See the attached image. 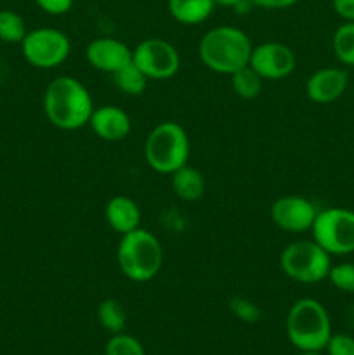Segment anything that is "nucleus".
Instances as JSON below:
<instances>
[{
  "label": "nucleus",
  "mask_w": 354,
  "mask_h": 355,
  "mask_svg": "<svg viewBox=\"0 0 354 355\" xmlns=\"http://www.w3.org/2000/svg\"><path fill=\"white\" fill-rule=\"evenodd\" d=\"M44 113L59 130H78L89 125L92 116V96L80 80L56 76L44 92Z\"/></svg>",
  "instance_id": "1"
},
{
  "label": "nucleus",
  "mask_w": 354,
  "mask_h": 355,
  "mask_svg": "<svg viewBox=\"0 0 354 355\" xmlns=\"http://www.w3.org/2000/svg\"><path fill=\"white\" fill-rule=\"evenodd\" d=\"M252 49L253 45L245 31L222 24L212 28L201 37L198 55L210 71L233 75L236 69L248 64Z\"/></svg>",
  "instance_id": "2"
},
{
  "label": "nucleus",
  "mask_w": 354,
  "mask_h": 355,
  "mask_svg": "<svg viewBox=\"0 0 354 355\" xmlns=\"http://www.w3.org/2000/svg\"><path fill=\"white\" fill-rule=\"evenodd\" d=\"M117 262L127 279L134 283H148L162 270L163 246L153 232L139 227L120 236Z\"/></svg>",
  "instance_id": "3"
},
{
  "label": "nucleus",
  "mask_w": 354,
  "mask_h": 355,
  "mask_svg": "<svg viewBox=\"0 0 354 355\" xmlns=\"http://www.w3.org/2000/svg\"><path fill=\"white\" fill-rule=\"evenodd\" d=\"M287 336L301 352H321L332 336V321L321 302L301 298L287 314Z\"/></svg>",
  "instance_id": "4"
},
{
  "label": "nucleus",
  "mask_w": 354,
  "mask_h": 355,
  "mask_svg": "<svg viewBox=\"0 0 354 355\" xmlns=\"http://www.w3.org/2000/svg\"><path fill=\"white\" fill-rule=\"evenodd\" d=\"M189 155V135L177 121H162L144 141V159L156 173L172 175L180 166L187 165Z\"/></svg>",
  "instance_id": "5"
},
{
  "label": "nucleus",
  "mask_w": 354,
  "mask_h": 355,
  "mask_svg": "<svg viewBox=\"0 0 354 355\" xmlns=\"http://www.w3.org/2000/svg\"><path fill=\"white\" fill-rule=\"evenodd\" d=\"M280 267L290 279L302 284H314L328 279L332 269V255L323 250L314 239L294 241L283 248L280 255Z\"/></svg>",
  "instance_id": "6"
},
{
  "label": "nucleus",
  "mask_w": 354,
  "mask_h": 355,
  "mask_svg": "<svg viewBox=\"0 0 354 355\" xmlns=\"http://www.w3.org/2000/svg\"><path fill=\"white\" fill-rule=\"evenodd\" d=\"M312 239L330 255L354 253V211L347 208H326L318 211L311 227Z\"/></svg>",
  "instance_id": "7"
},
{
  "label": "nucleus",
  "mask_w": 354,
  "mask_h": 355,
  "mask_svg": "<svg viewBox=\"0 0 354 355\" xmlns=\"http://www.w3.org/2000/svg\"><path fill=\"white\" fill-rule=\"evenodd\" d=\"M23 58L33 68L52 69L61 66L71 52L68 35L58 28H37L28 31L21 42Z\"/></svg>",
  "instance_id": "8"
},
{
  "label": "nucleus",
  "mask_w": 354,
  "mask_h": 355,
  "mask_svg": "<svg viewBox=\"0 0 354 355\" xmlns=\"http://www.w3.org/2000/svg\"><path fill=\"white\" fill-rule=\"evenodd\" d=\"M132 61L149 80H169L179 71V51L163 38H146L132 49Z\"/></svg>",
  "instance_id": "9"
},
{
  "label": "nucleus",
  "mask_w": 354,
  "mask_h": 355,
  "mask_svg": "<svg viewBox=\"0 0 354 355\" xmlns=\"http://www.w3.org/2000/svg\"><path fill=\"white\" fill-rule=\"evenodd\" d=\"M248 64L262 80H283L294 73L297 59L288 45L280 42H264L252 49Z\"/></svg>",
  "instance_id": "10"
},
{
  "label": "nucleus",
  "mask_w": 354,
  "mask_h": 355,
  "mask_svg": "<svg viewBox=\"0 0 354 355\" xmlns=\"http://www.w3.org/2000/svg\"><path fill=\"white\" fill-rule=\"evenodd\" d=\"M318 215L314 203L302 196H283L278 198L271 205L269 217L276 227L281 231L301 234L311 231L314 218Z\"/></svg>",
  "instance_id": "11"
},
{
  "label": "nucleus",
  "mask_w": 354,
  "mask_h": 355,
  "mask_svg": "<svg viewBox=\"0 0 354 355\" xmlns=\"http://www.w3.org/2000/svg\"><path fill=\"white\" fill-rule=\"evenodd\" d=\"M85 59L97 71L113 75L132 62V49L117 38L99 37L87 45Z\"/></svg>",
  "instance_id": "12"
},
{
  "label": "nucleus",
  "mask_w": 354,
  "mask_h": 355,
  "mask_svg": "<svg viewBox=\"0 0 354 355\" xmlns=\"http://www.w3.org/2000/svg\"><path fill=\"white\" fill-rule=\"evenodd\" d=\"M349 75L342 68H321L305 82V94L316 104H330L344 96Z\"/></svg>",
  "instance_id": "13"
},
{
  "label": "nucleus",
  "mask_w": 354,
  "mask_h": 355,
  "mask_svg": "<svg viewBox=\"0 0 354 355\" xmlns=\"http://www.w3.org/2000/svg\"><path fill=\"white\" fill-rule=\"evenodd\" d=\"M89 127L103 141L118 142L124 141L130 134L132 121L121 107L115 106V104H106V106L94 107Z\"/></svg>",
  "instance_id": "14"
},
{
  "label": "nucleus",
  "mask_w": 354,
  "mask_h": 355,
  "mask_svg": "<svg viewBox=\"0 0 354 355\" xmlns=\"http://www.w3.org/2000/svg\"><path fill=\"white\" fill-rule=\"evenodd\" d=\"M104 217H106L108 225L120 236L141 227V208L132 198L121 196V194L108 201Z\"/></svg>",
  "instance_id": "15"
},
{
  "label": "nucleus",
  "mask_w": 354,
  "mask_h": 355,
  "mask_svg": "<svg viewBox=\"0 0 354 355\" xmlns=\"http://www.w3.org/2000/svg\"><path fill=\"white\" fill-rule=\"evenodd\" d=\"M170 184H172L174 194L183 201H187V203L201 200L205 189H207L203 173L189 165H184L179 170H176L170 175Z\"/></svg>",
  "instance_id": "16"
},
{
  "label": "nucleus",
  "mask_w": 354,
  "mask_h": 355,
  "mask_svg": "<svg viewBox=\"0 0 354 355\" xmlns=\"http://www.w3.org/2000/svg\"><path fill=\"white\" fill-rule=\"evenodd\" d=\"M214 0H169V12L177 23L196 26L214 12Z\"/></svg>",
  "instance_id": "17"
},
{
  "label": "nucleus",
  "mask_w": 354,
  "mask_h": 355,
  "mask_svg": "<svg viewBox=\"0 0 354 355\" xmlns=\"http://www.w3.org/2000/svg\"><path fill=\"white\" fill-rule=\"evenodd\" d=\"M113 83L120 92L127 94L130 97H137L144 94L146 87H148L149 78L134 64V61L128 62L117 73H113Z\"/></svg>",
  "instance_id": "18"
},
{
  "label": "nucleus",
  "mask_w": 354,
  "mask_h": 355,
  "mask_svg": "<svg viewBox=\"0 0 354 355\" xmlns=\"http://www.w3.org/2000/svg\"><path fill=\"white\" fill-rule=\"evenodd\" d=\"M97 319H99L101 328L106 329L111 335L124 331L127 324V311L117 298H106L97 307Z\"/></svg>",
  "instance_id": "19"
},
{
  "label": "nucleus",
  "mask_w": 354,
  "mask_h": 355,
  "mask_svg": "<svg viewBox=\"0 0 354 355\" xmlns=\"http://www.w3.org/2000/svg\"><path fill=\"white\" fill-rule=\"evenodd\" d=\"M231 76V87L235 90L236 96L239 99L252 101L262 90V78H260L259 73L252 68L250 64L243 66V68L236 69Z\"/></svg>",
  "instance_id": "20"
},
{
  "label": "nucleus",
  "mask_w": 354,
  "mask_h": 355,
  "mask_svg": "<svg viewBox=\"0 0 354 355\" xmlns=\"http://www.w3.org/2000/svg\"><path fill=\"white\" fill-rule=\"evenodd\" d=\"M333 54L342 64L354 66V21H346L332 37Z\"/></svg>",
  "instance_id": "21"
},
{
  "label": "nucleus",
  "mask_w": 354,
  "mask_h": 355,
  "mask_svg": "<svg viewBox=\"0 0 354 355\" xmlns=\"http://www.w3.org/2000/svg\"><path fill=\"white\" fill-rule=\"evenodd\" d=\"M26 33V23L21 14L10 9L0 10V40L6 44H21Z\"/></svg>",
  "instance_id": "22"
},
{
  "label": "nucleus",
  "mask_w": 354,
  "mask_h": 355,
  "mask_svg": "<svg viewBox=\"0 0 354 355\" xmlns=\"http://www.w3.org/2000/svg\"><path fill=\"white\" fill-rule=\"evenodd\" d=\"M104 355H146V352L142 343L135 336L121 331L108 340Z\"/></svg>",
  "instance_id": "23"
},
{
  "label": "nucleus",
  "mask_w": 354,
  "mask_h": 355,
  "mask_svg": "<svg viewBox=\"0 0 354 355\" xmlns=\"http://www.w3.org/2000/svg\"><path fill=\"white\" fill-rule=\"evenodd\" d=\"M328 279L339 291L354 293V263L342 262L332 266L328 272Z\"/></svg>",
  "instance_id": "24"
},
{
  "label": "nucleus",
  "mask_w": 354,
  "mask_h": 355,
  "mask_svg": "<svg viewBox=\"0 0 354 355\" xmlns=\"http://www.w3.org/2000/svg\"><path fill=\"white\" fill-rule=\"evenodd\" d=\"M229 309L239 321L246 322V324H253L262 318V311L259 305L245 297H233L229 300Z\"/></svg>",
  "instance_id": "25"
},
{
  "label": "nucleus",
  "mask_w": 354,
  "mask_h": 355,
  "mask_svg": "<svg viewBox=\"0 0 354 355\" xmlns=\"http://www.w3.org/2000/svg\"><path fill=\"white\" fill-rule=\"evenodd\" d=\"M325 350L328 355H354V338L344 333H332Z\"/></svg>",
  "instance_id": "26"
},
{
  "label": "nucleus",
  "mask_w": 354,
  "mask_h": 355,
  "mask_svg": "<svg viewBox=\"0 0 354 355\" xmlns=\"http://www.w3.org/2000/svg\"><path fill=\"white\" fill-rule=\"evenodd\" d=\"M35 3L51 16H62L69 12L73 7V0H35Z\"/></svg>",
  "instance_id": "27"
},
{
  "label": "nucleus",
  "mask_w": 354,
  "mask_h": 355,
  "mask_svg": "<svg viewBox=\"0 0 354 355\" xmlns=\"http://www.w3.org/2000/svg\"><path fill=\"white\" fill-rule=\"evenodd\" d=\"M250 6L260 7V9H269V10H280L288 9V7L295 6L298 0H248Z\"/></svg>",
  "instance_id": "28"
},
{
  "label": "nucleus",
  "mask_w": 354,
  "mask_h": 355,
  "mask_svg": "<svg viewBox=\"0 0 354 355\" xmlns=\"http://www.w3.org/2000/svg\"><path fill=\"white\" fill-rule=\"evenodd\" d=\"M332 6L344 21H354V0H332Z\"/></svg>",
  "instance_id": "29"
},
{
  "label": "nucleus",
  "mask_w": 354,
  "mask_h": 355,
  "mask_svg": "<svg viewBox=\"0 0 354 355\" xmlns=\"http://www.w3.org/2000/svg\"><path fill=\"white\" fill-rule=\"evenodd\" d=\"M243 2H245V0H214L215 6H221V7H238L242 6Z\"/></svg>",
  "instance_id": "30"
},
{
  "label": "nucleus",
  "mask_w": 354,
  "mask_h": 355,
  "mask_svg": "<svg viewBox=\"0 0 354 355\" xmlns=\"http://www.w3.org/2000/svg\"><path fill=\"white\" fill-rule=\"evenodd\" d=\"M298 355H321V352H301Z\"/></svg>",
  "instance_id": "31"
}]
</instances>
